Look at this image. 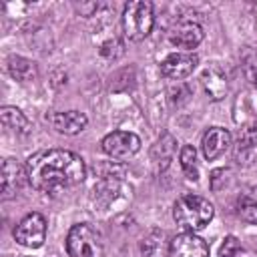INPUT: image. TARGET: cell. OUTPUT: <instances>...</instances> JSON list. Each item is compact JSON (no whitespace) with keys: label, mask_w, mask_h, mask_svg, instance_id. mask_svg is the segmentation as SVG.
I'll return each mask as SVG.
<instances>
[{"label":"cell","mask_w":257,"mask_h":257,"mask_svg":"<svg viewBox=\"0 0 257 257\" xmlns=\"http://www.w3.org/2000/svg\"><path fill=\"white\" fill-rule=\"evenodd\" d=\"M179 163H181V169H183V173L187 175V179L197 181V151H195V147L185 145V147L181 149Z\"/></svg>","instance_id":"20"},{"label":"cell","mask_w":257,"mask_h":257,"mask_svg":"<svg viewBox=\"0 0 257 257\" xmlns=\"http://www.w3.org/2000/svg\"><path fill=\"white\" fill-rule=\"evenodd\" d=\"M197 62L199 58L195 52H173L161 62V74L171 80H181L197 68Z\"/></svg>","instance_id":"8"},{"label":"cell","mask_w":257,"mask_h":257,"mask_svg":"<svg viewBox=\"0 0 257 257\" xmlns=\"http://www.w3.org/2000/svg\"><path fill=\"white\" fill-rule=\"evenodd\" d=\"M14 239L28 249H36L46 239V219L40 213H28L14 229Z\"/></svg>","instance_id":"5"},{"label":"cell","mask_w":257,"mask_h":257,"mask_svg":"<svg viewBox=\"0 0 257 257\" xmlns=\"http://www.w3.org/2000/svg\"><path fill=\"white\" fill-rule=\"evenodd\" d=\"M215 215V207L209 203V199L201 195H183L177 199L173 207V217L177 225H181L185 231L195 233L205 229Z\"/></svg>","instance_id":"2"},{"label":"cell","mask_w":257,"mask_h":257,"mask_svg":"<svg viewBox=\"0 0 257 257\" xmlns=\"http://www.w3.org/2000/svg\"><path fill=\"white\" fill-rule=\"evenodd\" d=\"M8 72L12 78L20 80V82H28L32 78H36L38 70H36V62L24 56H10L8 58Z\"/></svg>","instance_id":"14"},{"label":"cell","mask_w":257,"mask_h":257,"mask_svg":"<svg viewBox=\"0 0 257 257\" xmlns=\"http://www.w3.org/2000/svg\"><path fill=\"white\" fill-rule=\"evenodd\" d=\"M28 181L26 167H22L16 159L2 161V199H12Z\"/></svg>","instance_id":"9"},{"label":"cell","mask_w":257,"mask_h":257,"mask_svg":"<svg viewBox=\"0 0 257 257\" xmlns=\"http://www.w3.org/2000/svg\"><path fill=\"white\" fill-rule=\"evenodd\" d=\"M141 249L145 257H165V233L153 231L149 237L143 239Z\"/></svg>","instance_id":"17"},{"label":"cell","mask_w":257,"mask_h":257,"mask_svg":"<svg viewBox=\"0 0 257 257\" xmlns=\"http://www.w3.org/2000/svg\"><path fill=\"white\" fill-rule=\"evenodd\" d=\"M201 84L205 88V92L213 98V100H221L227 94V74L223 72L221 66L211 64L203 70L201 74Z\"/></svg>","instance_id":"13"},{"label":"cell","mask_w":257,"mask_h":257,"mask_svg":"<svg viewBox=\"0 0 257 257\" xmlns=\"http://www.w3.org/2000/svg\"><path fill=\"white\" fill-rule=\"evenodd\" d=\"M175 149H177V141H175L171 135H163V137L155 143V147H153V151H151V157H153L155 161H169V159L173 157Z\"/></svg>","instance_id":"21"},{"label":"cell","mask_w":257,"mask_h":257,"mask_svg":"<svg viewBox=\"0 0 257 257\" xmlns=\"http://www.w3.org/2000/svg\"><path fill=\"white\" fill-rule=\"evenodd\" d=\"M155 24V14H153V4L147 0H135L124 6L122 12V28L124 36L128 40H143L151 34Z\"/></svg>","instance_id":"3"},{"label":"cell","mask_w":257,"mask_h":257,"mask_svg":"<svg viewBox=\"0 0 257 257\" xmlns=\"http://www.w3.org/2000/svg\"><path fill=\"white\" fill-rule=\"evenodd\" d=\"M241 70L245 78L253 84H257V48L255 46H245L241 52Z\"/></svg>","instance_id":"19"},{"label":"cell","mask_w":257,"mask_h":257,"mask_svg":"<svg viewBox=\"0 0 257 257\" xmlns=\"http://www.w3.org/2000/svg\"><path fill=\"white\" fill-rule=\"evenodd\" d=\"M169 40L173 46L183 48V52H191L195 46L201 44L203 40V28L197 22H179L171 28Z\"/></svg>","instance_id":"10"},{"label":"cell","mask_w":257,"mask_h":257,"mask_svg":"<svg viewBox=\"0 0 257 257\" xmlns=\"http://www.w3.org/2000/svg\"><path fill=\"white\" fill-rule=\"evenodd\" d=\"M0 116H2V124L18 135H26L30 131V122L28 118L24 116V112L16 106H2L0 110Z\"/></svg>","instance_id":"16"},{"label":"cell","mask_w":257,"mask_h":257,"mask_svg":"<svg viewBox=\"0 0 257 257\" xmlns=\"http://www.w3.org/2000/svg\"><path fill=\"white\" fill-rule=\"evenodd\" d=\"M219 257H245V247L241 245V241L233 235L225 237L221 249H219Z\"/></svg>","instance_id":"22"},{"label":"cell","mask_w":257,"mask_h":257,"mask_svg":"<svg viewBox=\"0 0 257 257\" xmlns=\"http://www.w3.org/2000/svg\"><path fill=\"white\" fill-rule=\"evenodd\" d=\"M169 257H209V245L195 233H179L169 243Z\"/></svg>","instance_id":"7"},{"label":"cell","mask_w":257,"mask_h":257,"mask_svg":"<svg viewBox=\"0 0 257 257\" xmlns=\"http://www.w3.org/2000/svg\"><path fill=\"white\" fill-rule=\"evenodd\" d=\"M257 147V120H251L239 128L237 135V153L251 151Z\"/></svg>","instance_id":"18"},{"label":"cell","mask_w":257,"mask_h":257,"mask_svg":"<svg viewBox=\"0 0 257 257\" xmlns=\"http://www.w3.org/2000/svg\"><path fill=\"white\" fill-rule=\"evenodd\" d=\"M66 251L70 257H102V235L92 225L78 223L66 235Z\"/></svg>","instance_id":"4"},{"label":"cell","mask_w":257,"mask_h":257,"mask_svg":"<svg viewBox=\"0 0 257 257\" xmlns=\"http://www.w3.org/2000/svg\"><path fill=\"white\" fill-rule=\"evenodd\" d=\"M237 215L249 223V225H257V187L247 189L239 201H237Z\"/></svg>","instance_id":"15"},{"label":"cell","mask_w":257,"mask_h":257,"mask_svg":"<svg viewBox=\"0 0 257 257\" xmlns=\"http://www.w3.org/2000/svg\"><path fill=\"white\" fill-rule=\"evenodd\" d=\"M100 149L112 159H128L141 149V139L128 131H112L100 141Z\"/></svg>","instance_id":"6"},{"label":"cell","mask_w":257,"mask_h":257,"mask_svg":"<svg viewBox=\"0 0 257 257\" xmlns=\"http://www.w3.org/2000/svg\"><path fill=\"white\" fill-rule=\"evenodd\" d=\"M231 147V135L227 128L223 126H211L201 141V149L207 161H215L219 159L227 149Z\"/></svg>","instance_id":"12"},{"label":"cell","mask_w":257,"mask_h":257,"mask_svg":"<svg viewBox=\"0 0 257 257\" xmlns=\"http://www.w3.org/2000/svg\"><path fill=\"white\" fill-rule=\"evenodd\" d=\"M50 126L62 135H78L86 128L88 118L80 110H64V112H50L46 114Z\"/></svg>","instance_id":"11"},{"label":"cell","mask_w":257,"mask_h":257,"mask_svg":"<svg viewBox=\"0 0 257 257\" xmlns=\"http://www.w3.org/2000/svg\"><path fill=\"white\" fill-rule=\"evenodd\" d=\"M28 183L40 193H56L80 185L86 177L84 161L64 149H50L32 155L26 163Z\"/></svg>","instance_id":"1"}]
</instances>
